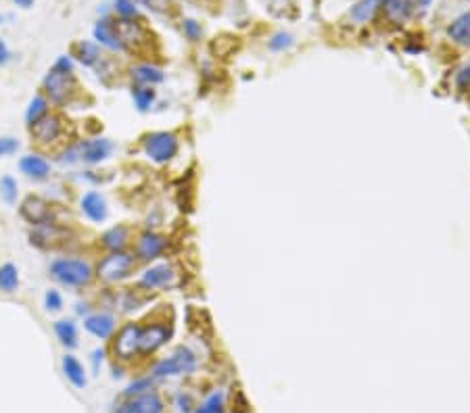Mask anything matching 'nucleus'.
I'll list each match as a JSON object with an SVG mask.
<instances>
[{
  "label": "nucleus",
  "instance_id": "1",
  "mask_svg": "<svg viewBox=\"0 0 470 413\" xmlns=\"http://www.w3.org/2000/svg\"><path fill=\"white\" fill-rule=\"evenodd\" d=\"M48 276L63 288H88L94 282V265L84 257H57L48 265Z\"/></svg>",
  "mask_w": 470,
  "mask_h": 413
},
{
  "label": "nucleus",
  "instance_id": "2",
  "mask_svg": "<svg viewBox=\"0 0 470 413\" xmlns=\"http://www.w3.org/2000/svg\"><path fill=\"white\" fill-rule=\"evenodd\" d=\"M136 267H138V261L134 253H127V251L105 253L94 265V278L109 286L122 284L124 280L132 278Z\"/></svg>",
  "mask_w": 470,
  "mask_h": 413
},
{
  "label": "nucleus",
  "instance_id": "3",
  "mask_svg": "<svg viewBox=\"0 0 470 413\" xmlns=\"http://www.w3.org/2000/svg\"><path fill=\"white\" fill-rule=\"evenodd\" d=\"M199 368V357L197 353L188 347H178L172 355L159 359L151 368V378L153 380H167V378H182L194 374Z\"/></svg>",
  "mask_w": 470,
  "mask_h": 413
},
{
  "label": "nucleus",
  "instance_id": "4",
  "mask_svg": "<svg viewBox=\"0 0 470 413\" xmlns=\"http://www.w3.org/2000/svg\"><path fill=\"white\" fill-rule=\"evenodd\" d=\"M140 146L149 161H153L155 165H167L180 153V138L176 132L157 129V132H149L140 138Z\"/></svg>",
  "mask_w": 470,
  "mask_h": 413
},
{
  "label": "nucleus",
  "instance_id": "5",
  "mask_svg": "<svg viewBox=\"0 0 470 413\" xmlns=\"http://www.w3.org/2000/svg\"><path fill=\"white\" fill-rule=\"evenodd\" d=\"M42 95L48 98L51 104L55 107H67L80 95V82L75 73H63L57 69H48V73L42 80Z\"/></svg>",
  "mask_w": 470,
  "mask_h": 413
},
{
  "label": "nucleus",
  "instance_id": "6",
  "mask_svg": "<svg viewBox=\"0 0 470 413\" xmlns=\"http://www.w3.org/2000/svg\"><path fill=\"white\" fill-rule=\"evenodd\" d=\"M120 46L130 55H142L151 46V32L138 19H113Z\"/></svg>",
  "mask_w": 470,
  "mask_h": 413
},
{
  "label": "nucleus",
  "instance_id": "7",
  "mask_svg": "<svg viewBox=\"0 0 470 413\" xmlns=\"http://www.w3.org/2000/svg\"><path fill=\"white\" fill-rule=\"evenodd\" d=\"M111 350L115 359L122 363L138 359L140 357V323L138 321L122 323L111 338Z\"/></svg>",
  "mask_w": 470,
  "mask_h": 413
},
{
  "label": "nucleus",
  "instance_id": "8",
  "mask_svg": "<svg viewBox=\"0 0 470 413\" xmlns=\"http://www.w3.org/2000/svg\"><path fill=\"white\" fill-rule=\"evenodd\" d=\"M174 336V323L167 319H151L140 326V357H151L163 349Z\"/></svg>",
  "mask_w": 470,
  "mask_h": 413
},
{
  "label": "nucleus",
  "instance_id": "9",
  "mask_svg": "<svg viewBox=\"0 0 470 413\" xmlns=\"http://www.w3.org/2000/svg\"><path fill=\"white\" fill-rule=\"evenodd\" d=\"M73 153H75V159L78 163H84V165H100L103 161H107L113 151H115V144L111 138L107 136H94V138H86V140H78L75 144H71Z\"/></svg>",
  "mask_w": 470,
  "mask_h": 413
},
{
  "label": "nucleus",
  "instance_id": "10",
  "mask_svg": "<svg viewBox=\"0 0 470 413\" xmlns=\"http://www.w3.org/2000/svg\"><path fill=\"white\" fill-rule=\"evenodd\" d=\"M178 282H180V276L172 263H153L140 274L138 286L147 292H161V290L176 288Z\"/></svg>",
  "mask_w": 470,
  "mask_h": 413
},
{
  "label": "nucleus",
  "instance_id": "11",
  "mask_svg": "<svg viewBox=\"0 0 470 413\" xmlns=\"http://www.w3.org/2000/svg\"><path fill=\"white\" fill-rule=\"evenodd\" d=\"M65 127H67V124H65V119H63L61 115L51 111L40 122H36L33 126L28 127V132H30L33 144H38L40 149H51V146H55L61 140L63 134H65Z\"/></svg>",
  "mask_w": 470,
  "mask_h": 413
},
{
  "label": "nucleus",
  "instance_id": "12",
  "mask_svg": "<svg viewBox=\"0 0 470 413\" xmlns=\"http://www.w3.org/2000/svg\"><path fill=\"white\" fill-rule=\"evenodd\" d=\"M169 247V240L153 230H145L134 240V257L138 263H155L159 257H163Z\"/></svg>",
  "mask_w": 470,
  "mask_h": 413
},
{
  "label": "nucleus",
  "instance_id": "13",
  "mask_svg": "<svg viewBox=\"0 0 470 413\" xmlns=\"http://www.w3.org/2000/svg\"><path fill=\"white\" fill-rule=\"evenodd\" d=\"M19 215L26 223H30L31 227H38V225H46V223L55 222V209L53 205L38 196V194H28L21 205H19Z\"/></svg>",
  "mask_w": 470,
  "mask_h": 413
},
{
  "label": "nucleus",
  "instance_id": "14",
  "mask_svg": "<svg viewBox=\"0 0 470 413\" xmlns=\"http://www.w3.org/2000/svg\"><path fill=\"white\" fill-rule=\"evenodd\" d=\"M69 238H71V232L57 222L38 225L30 232V245L36 249H42V251H51V249L63 247V245L69 242Z\"/></svg>",
  "mask_w": 470,
  "mask_h": 413
},
{
  "label": "nucleus",
  "instance_id": "15",
  "mask_svg": "<svg viewBox=\"0 0 470 413\" xmlns=\"http://www.w3.org/2000/svg\"><path fill=\"white\" fill-rule=\"evenodd\" d=\"M111 413H165V403L159 392L149 390L136 397H124Z\"/></svg>",
  "mask_w": 470,
  "mask_h": 413
},
{
  "label": "nucleus",
  "instance_id": "16",
  "mask_svg": "<svg viewBox=\"0 0 470 413\" xmlns=\"http://www.w3.org/2000/svg\"><path fill=\"white\" fill-rule=\"evenodd\" d=\"M378 11L382 15V21L391 28H402L406 26L414 13V2L412 0H380Z\"/></svg>",
  "mask_w": 470,
  "mask_h": 413
},
{
  "label": "nucleus",
  "instance_id": "17",
  "mask_svg": "<svg viewBox=\"0 0 470 413\" xmlns=\"http://www.w3.org/2000/svg\"><path fill=\"white\" fill-rule=\"evenodd\" d=\"M84 330L98 340H111L118 330V318L109 311H94L84 318Z\"/></svg>",
  "mask_w": 470,
  "mask_h": 413
},
{
  "label": "nucleus",
  "instance_id": "18",
  "mask_svg": "<svg viewBox=\"0 0 470 413\" xmlns=\"http://www.w3.org/2000/svg\"><path fill=\"white\" fill-rule=\"evenodd\" d=\"M80 211L88 222L103 223L109 218V203L105 194H100L98 191H88L80 198Z\"/></svg>",
  "mask_w": 470,
  "mask_h": 413
},
{
  "label": "nucleus",
  "instance_id": "19",
  "mask_svg": "<svg viewBox=\"0 0 470 413\" xmlns=\"http://www.w3.org/2000/svg\"><path fill=\"white\" fill-rule=\"evenodd\" d=\"M132 240V230L130 225L125 223H118V225H111L109 230H105L98 238V247L105 251V253H118V251H125L130 247Z\"/></svg>",
  "mask_w": 470,
  "mask_h": 413
},
{
  "label": "nucleus",
  "instance_id": "20",
  "mask_svg": "<svg viewBox=\"0 0 470 413\" xmlns=\"http://www.w3.org/2000/svg\"><path fill=\"white\" fill-rule=\"evenodd\" d=\"M19 171L33 182H44L51 178V163L40 153H28L19 159Z\"/></svg>",
  "mask_w": 470,
  "mask_h": 413
},
{
  "label": "nucleus",
  "instance_id": "21",
  "mask_svg": "<svg viewBox=\"0 0 470 413\" xmlns=\"http://www.w3.org/2000/svg\"><path fill=\"white\" fill-rule=\"evenodd\" d=\"M69 57L80 63L82 67H98V63H103V53H100V46L96 42L90 40H78L71 44V50H69Z\"/></svg>",
  "mask_w": 470,
  "mask_h": 413
},
{
  "label": "nucleus",
  "instance_id": "22",
  "mask_svg": "<svg viewBox=\"0 0 470 413\" xmlns=\"http://www.w3.org/2000/svg\"><path fill=\"white\" fill-rule=\"evenodd\" d=\"M130 80L132 86H151L155 88L159 84L165 82V73L161 67L153 63H138L130 69Z\"/></svg>",
  "mask_w": 470,
  "mask_h": 413
},
{
  "label": "nucleus",
  "instance_id": "23",
  "mask_svg": "<svg viewBox=\"0 0 470 413\" xmlns=\"http://www.w3.org/2000/svg\"><path fill=\"white\" fill-rule=\"evenodd\" d=\"M61 370H63V376L67 378L69 384H73L75 388H86V384H88V376H86V370H84V365H82V361L75 357V355H71V353H65L61 357Z\"/></svg>",
  "mask_w": 470,
  "mask_h": 413
},
{
  "label": "nucleus",
  "instance_id": "24",
  "mask_svg": "<svg viewBox=\"0 0 470 413\" xmlns=\"http://www.w3.org/2000/svg\"><path fill=\"white\" fill-rule=\"evenodd\" d=\"M93 36L98 46H105V48H109V50H122L120 40H118V33H115V28H113V19L103 17L100 21H96Z\"/></svg>",
  "mask_w": 470,
  "mask_h": 413
},
{
  "label": "nucleus",
  "instance_id": "25",
  "mask_svg": "<svg viewBox=\"0 0 470 413\" xmlns=\"http://www.w3.org/2000/svg\"><path fill=\"white\" fill-rule=\"evenodd\" d=\"M53 332L57 336V340L61 343L65 349H75L80 345V336H78V326L73 319H57L53 323Z\"/></svg>",
  "mask_w": 470,
  "mask_h": 413
},
{
  "label": "nucleus",
  "instance_id": "26",
  "mask_svg": "<svg viewBox=\"0 0 470 413\" xmlns=\"http://www.w3.org/2000/svg\"><path fill=\"white\" fill-rule=\"evenodd\" d=\"M447 36L460 46H470V11L462 13L447 26Z\"/></svg>",
  "mask_w": 470,
  "mask_h": 413
},
{
  "label": "nucleus",
  "instance_id": "27",
  "mask_svg": "<svg viewBox=\"0 0 470 413\" xmlns=\"http://www.w3.org/2000/svg\"><path fill=\"white\" fill-rule=\"evenodd\" d=\"M21 284V276H19V267L11 261L0 265V292L2 294H15Z\"/></svg>",
  "mask_w": 470,
  "mask_h": 413
},
{
  "label": "nucleus",
  "instance_id": "28",
  "mask_svg": "<svg viewBox=\"0 0 470 413\" xmlns=\"http://www.w3.org/2000/svg\"><path fill=\"white\" fill-rule=\"evenodd\" d=\"M378 4H380V0H357L349 9V19L357 26L370 21L376 15V11H378Z\"/></svg>",
  "mask_w": 470,
  "mask_h": 413
},
{
  "label": "nucleus",
  "instance_id": "29",
  "mask_svg": "<svg viewBox=\"0 0 470 413\" xmlns=\"http://www.w3.org/2000/svg\"><path fill=\"white\" fill-rule=\"evenodd\" d=\"M132 102L136 107V111L140 113H149L157 102V90L151 86H132Z\"/></svg>",
  "mask_w": 470,
  "mask_h": 413
},
{
  "label": "nucleus",
  "instance_id": "30",
  "mask_svg": "<svg viewBox=\"0 0 470 413\" xmlns=\"http://www.w3.org/2000/svg\"><path fill=\"white\" fill-rule=\"evenodd\" d=\"M51 113V102H48V98L42 95H36L30 100V104H28V109H26V126L30 127L33 126L36 122H40L44 115H48Z\"/></svg>",
  "mask_w": 470,
  "mask_h": 413
},
{
  "label": "nucleus",
  "instance_id": "31",
  "mask_svg": "<svg viewBox=\"0 0 470 413\" xmlns=\"http://www.w3.org/2000/svg\"><path fill=\"white\" fill-rule=\"evenodd\" d=\"M0 198H2V203L9 205V207H13V205L17 203V198H19V184H17V180H15L13 176H9V173L0 178Z\"/></svg>",
  "mask_w": 470,
  "mask_h": 413
},
{
  "label": "nucleus",
  "instance_id": "32",
  "mask_svg": "<svg viewBox=\"0 0 470 413\" xmlns=\"http://www.w3.org/2000/svg\"><path fill=\"white\" fill-rule=\"evenodd\" d=\"M190 413H228L226 412V399L221 392H212L201 405H197Z\"/></svg>",
  "mask_w": 470,
  "mask_h": 413
},
{
  "label": "nucleus",
  "instance_id": "33",
  "mask_svg": "<svg viewBox=\"0 0 470 413\" xmlns=\"http://www.w3.org/2000/svg\"><path fill=\"white\" fill-rule=\"evenodd\" d=\"M293 44H295V38H293V33L288 32H276L268 40V48H270L272 53H284V50H288Z\"/></svg>",
  "mask_w": 470,
  "mask_h": 413
},
{
  "label": "nucleus",
  "instance_id": "34",
  "mask_svg": "<svg viewBox=\"0 0 470 413\" xmlns=\"http://www.w3.org/2000/svg\"><path fill=\"white\" fill-rule=\"evenodd\" d=\"M113 11L120 19H138V6L134 0H113Z\"/></svg>",
  "mask_w": 470,
  "mask_h": 413
},
{
  "label": "nucleus",
  "instance_id": "35",
  "mask_svg": "<svg viewBox=\"0 0 470 413\" xmlns=\"http://www.w3.org/2000/svg\"><path fill=\"white\" fill-rule=\"evenodd\" d=\"M63 305H65V301H63V294L57 288H48L44 292V309L48 313H59L63 309Z\"/></svg>",
  "mask_w": 470,
  "mask_h": 413
},
{
  "label": "nucleus",
  "instance_id": "36",
  "mask_svg": "<svg viewBox=\"0 0 470 413\" xmlns=\"http://www.w3.org/2000/svg\"><path fill=\"white\" fill-rule=\"evenodd\" d=\"M136 4L149 9L155 15H169L174 11V2L172 0H134Z\"/></svg>",
  "mask_w": 470,
  "mask_h": 413
},
{
  "label": "nucleus",
  "instance_id": "37",
  "mask_svg": "<svg viewBox=\"0 0 470 413\" xmlns=\"http://www.w3.org/2000/svg\"><path fill=\"white\" fill-rule=\"evenodd\" d=\"M153 382H155V380H153L151 376L134 380L124 390V397H136V395H142V392H149V390H153Z\"/></svg>",
  "mask_w": 470,
  "mask_h": 413
},
{
  "label": "nucleus",
  "instance_id": "38",
  "mask_svg": "<svg viewBox=\"0 0 470 413\" xmlns=\"http://www.w3.org/2000/svg\"><path fill=\"white\" fill-rule=\"evenodd\" d=\"M19 140L13 138V136H0V159L4 157H11L19 151Z\"/></svg>",
  "mask_w": 470,
  "mask_h": 413
},
{
  "label": "nucleus",
  "instance_id": "39",
  "mask_svg": "<svg viewBox=\"0 0 470 413\" xmlns=\"http://www.w3.org/2000/svg\"><path fill=\"white\" fill-rule=\"evenodd\" d=\"M182 32L187 36V40L199 42L201 36H203V28H201V23L194 21V19H184V21H182Z\"/></svg>",
  "mask_w": 470,
  "mask_h": 413
},
{
  "label": "nucleus",
  "instance_id": "40",
  "mask_svg": "<svg viewBox=\"0 0 470 413\" xmlns=\"http://www.w3.org/2000/svg\"><path fill=\"white\" fill-rule=\"evenodd\" d=\"M232 413H251L249 401H247V397L241 390H236L232 395Z\"/></svg>",
  "mask_w": 470,
  "mask_h": 413
},
{
  "label": "nucleus",
  "instance_id": "41",
  "mask_svg": "<svg viewBox=\"0 0 470 413\" xmlns=\"http://www.w3.org/2000/svg\"><path fill=\"white\" fill-rule=\"evenodd\" d=\"M53 69H57V71H63V73H75V61L69 57V55H61L55 65H53Z\"/></svg>",
  "mask_w": 470,
  "mask_h": 413
},
{
  "label": "nucleus",
  "instance_id": "42",
  "mask_svg": "<svg viewBox=\"0 0 470 413\" xmlns=\"http://www.w3.org/2000/svg\"><path fill=\"white\" fill-rule=\"evenodd\" d=\"M456 86L460 90H469L470 88V61L456 73Z\"/></svg>",
  "mask_w": 470,
  "mask_h": 413
},
{
  "label": "nucleus",
  "instance_id": "43",
  "mask_svg": "<svg viewBox=\"0 0 470 413\" xmlns=\"http://www.w3.org/2000/svg\"><path fill=\"white\" fill-rule=\"evenodd\" d=\"M192 407H197L194 405V401H192V397L190 395H178V409L182 413H190L192 412Z\"/></svg>",
  "mask_w": 470,
  "mask_h": 413
},
{
  "label": "nucleus",
  "instance_id": "44",
  "mask_svg": "<svg viewBox=\"0 0 470 413\" xmlns=\"http://www.w3.org/2000/svg\"><path fill=\"white\" fill-rule=\"evenodd\" d=\"M103 359H105V349H94L93 355H90V361H93L94 372H98V370H100Z\"/></svg>",
  "mask_w": 470,
  "mask_h": 413
},
{
  "label": "nucleus",
  "instance_id": "45",
  "mask_svg": "<svg viewBox=\"0 0 470 413\" xmlns=\"http://www.w3.org/2000/svg\"><path fill=\"white\" fill-rule=\"evenodd\" d=\"M9 61H11V48H9L6 42L0 38V67H4Z\"/></svg>",
  "mask_w": 470,
  "mask_h": 413
},
{
  "label": "nucleus",
  "instance_id": "46",
  "mask_svg": "<svg viewBox=\"0 0 470 413\" xmlns=\"http://www.w3.org/2000/svg\"><path fill=\"white\" fill-rule=\"evenodd\" d=\"M75 307H78L75 311H78L80 316H84V318H86V316L90 313V307H88V303H78Z\"/></svg>",
  "mask_w": 470,
  "mask_h": 413
},
{
  "label": "nucleus",
  "instance_id": "47",
  "mask_svg": "<svg viewBox=\"0 0 470 413\" xmlns=\"http://www.w3.org/2000/svg\"><path fill=\"white\" fill-rule=\"evenodd\" d=\"M33 2H36V0H13V4L19 6V9H31Z\"/></svg>",
  "mask_w": 470,
  "mask_h": 413
},
{
  "label": "nucleus",
  "instance_id": "48",
  "mask_svg": "<svg viewBox=\"0 0 470 413\" xmlns=\"http://www.w3.org/2000/svg\"><path fill=\"white\" fill-rule=\"evenodd\" d=\"M412 2H414V11H416V9H429L433 0H412Z\"/></svg>",
  "mask_w": 470,
  "mask_h": 413
},
{
  "label": "nucleus",
  "instance_id": "49",
  "mask_svg": "<svg viewBox=\"0 0 470 413\" xmlns=\"http://www.w3.org/2000/svg\"><path fill=\"white\" fill-rule=\"evenodd\" d=\"M2 21H4V15H0V26H2Z\"/></svg>",
  "mask_w": 470,
  "mask_h": 413
}]
</instances>
